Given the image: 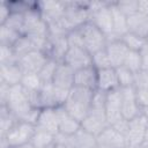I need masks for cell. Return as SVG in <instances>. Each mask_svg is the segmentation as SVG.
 <instances>
[{
	"label": "cell",
	"mask_w": 148,
	"mask_h": 148,
	"mask_svg": "<svg viewBox=\"0 0 148 148\" xmlns=\"http://www.w3.org/2000/svg\"><path fill=\"white\" fill-rule=\"evenodd\" d=\"M58 62L52 60V59H47V61L45 62V65L42 67V69L39 71L38 75L43 82V84H47V83H52L56 69H57Z\"/></svg>",
	"instance_id": "obj_34"
},
{
	"label": "cell",
	"mask_w": 148,
	"mask_h": 148,
	"mask_svg": "<svg viewBox=\"0 0 148 148\" xmlns=\"http://www.w3.org/2000/svg\"><path fill=\"white\" fill-rule=\"evenodd\" d=\"M36 131V126L22 120H18L13 128L5 135L7 142L9 143L10 148H15L25 143H29L34 133Z\"/></svg>",
	"instance_id": "obj_6"
},
{
	"label": "cell",
	"mask_w": 148,
	"mask_h": 148,
	"mask_svg": "<svg viewBox=\"0 0 148 148\" xmlns=\"http://www.w3.org/2000/svg\"><path fill=\"white\" fill-rule=\"evenodd\" d=\"M54 140H56V134L36 128L30 140V143L34 146V148H47L49 146L54 143Z\"/></svg>",
	"instance_id": "obj_27"
},
{
	"label": "cell",
	"mask_w": 148,
	"mask_h": 148,
	"mask_svg": "<svg viewBox=\"0 0 148 148\" xmlns=\"http://www.w3.org/2000/svg\"><path fill=\"white\" fill-rule=\"evenodd\" d=\"M58 126H59V119H58L57 108L42 109L36 123V128L50 132L52 134H58Z\"/></svg>",
	"instance_id": "obj_18"
},
{
	"label": "cell",
	"mask_w": 148,
	"mask_h": 148,
	"mask_svg": "<svg viewBox=\"0 0 148 148\" xmlns=\"http://www.w3.org/2000/svg\"><path fill=\"white\" fill-rule=\"evenodd\" d=\"M108 126H110V124L108 121L104 109L90 108L89 112L81 121V127L95 136L102 133Z\"/></svg>",
	"instance_id": "obj_7"
},
{
	"label": "cell",
	"mask_w": 148,
	"mask_h": 148,
	"mask_svg": "<svg viewBox=\"0 0 148 148\" xmlns=\"http://www.w3.org/2000/svg\"><path fill=\"white\" fill-rule=\"evenodd\" d=\"M15 148H34V146L29 142V143H25V145H22V146H18V147H15Z\"/></svg>",
	"instance_id": "obj_48"
},
{
	"label": "cell",
	"mask_w": 148,
	"mask_h": 148,
	"mask_svg": "<svg viewBox=\"0 0 148 148\" xmlns=\"http://www.w3.org/2000/svg\"><path fill=\"white\" fill-rule=\"evenodd\" d=\"M97 148H126V138L111 125L96 136Z\"/></svg>",
	"instance_id": "obj_12"
},
{
	"label": "cell",
	"mask_w": 148,
	"mask_h": 148,
	"mask_svg": "<svg viewBox=\"0 0 148 148\" xmlns=\"http://www.w3.org/2000/svg\"><path fill=\"white\" fill-rule=\"evenodd\" d=\"M123 43L127 46V49L130 51H136L140 52V50L146 45V43L148 42V39H145L142 37H140L139 35H135L133 32H126L123 37H121Z\"/></svg>",
	"instance_id": "obj_29"
},
{
	"label": "cell",
	"mask_w": 148,
	"mask_h": 148,
	"mask_svg": "<svg viewBox=\"0 0 148 148\" xmlns=\"http://www.w3.org/2000/svg\"><path fill=\"white\" fill-rule=\"evenodd\" d=\"M17 121L18 119L6 105H0V136H5Z\"/></svg>",
	"instance_id": "obj_26"
},
{
	"label": "cell",
	"mask_w": 148,
	"mask_h": 148,
	"mask_svg": "<svg viewBox=\"0 0 148 148\" xmlns=\"http://www.w3.org/2000/svg\"><path fill=\"white\" fill-rule=\"evenodd\" d=\"M1 25H6L15 31H17L18 34L23 35V25H24V14L21 13H12L10 16L7 18V21L1 24Z\"/></svg>",
	"instance_id": "obj_36"
},
{
	"label": "cell",
	"mask_w": 148,
	"mask_h": 148,
	"mask_svg": "<svg viewBox=\"0 0 148 148\" xmlns=\"http://www.w3.org/2000/svg\"><path fill=\"white\" fill-rule=\"evenodd\" d=\"M21 86L25 90L39 91L44 84H43L38 73H24L22 81H21Z\"/></svg>",
	"instance_id": "obj_30"
},
{
	"label": "cell",
	"mask_w": 148,
	"mask_h": 148,
	"mask_svg": "<svg viewBox=\"0 0 148 148\" xmlns=\"http://www.w3.org/2000/svg\"><path fill=\"white\" fill-rule=\"evenodd\" d=\"M57 111H58V119H59L58 133L71 136L81 128V121H79L73 116H71L62 106L57 108Z\"/></svg>",
	"instance_id": "obj_20"
},
{
	"label": "cell",
	"mask_w": 148,
	"mask_h": 148,
	"mask_svg": "<svg viewBox=\"0 0 148 148\" xmlns=\"http://www.w3.org/2000/svg\"><path fill=\"white\" fill-rule=\"evenodd\" d=\"M62 62L75 72L91 65V54L84 47H68Z\"/></svg>",
	"instance_id": "obj_11"
},
{
	"label": "cell",
	"mask_w": 148,
	"mask_h": 148,
	"mask_svg": "<svg viewBox=\"0 0 148 148\" xmlns=\"http://www.w3.org/2000/svg\"><path fill=\"white\" fill-rule=\"evenodd\" d=\"M17 57L12 46L0 45V65H8V64H16Z\"/></svg>",
	"instance_id": "obj_37"
},
{
	"label": "cell",
	"mask_w": 148,
	"mask_h": 148,
	"mask_svg": "<svg viewBox=\"0 0 148 148\" xmlns=\"http://www.w3.org/2000/svg\"><path fill=\"white\" fill-rule=\"evenodd\" d=\"M54 148H73V146L69 142V136L62 135L60 133L56 134L54 140Z\"/></svg>",
	"instance_id": "obj_42"
},
{
	"label": "cell",
	"mask_w": 148,
	"mask_h": 148,
	"mask_svg": "<svg viewBox=\"0 0 148 148\" xmlns=\"http://www.w3.org/2000/svg\"><path fill=\"white\" fill-rule=\"evenodd\" d=\"M12 47H13V50H14L16 57H17V60L20 58H22L23 56L30 53L31 51L36 50V47H35L34 43L31 42V39L25 35H21L20 38L14 43V45Z\"/></svg>",
	"instance_id": "obj_28"
},
{
	"label": "cell",
	"mask_w": 148,
	"mask_h": 148,
	"mask_svg": "<svg viewBox=\"0 0 148 148\" xmlns=\"http://www.w3.org/2000/svg\"><path fill=\"white\" fill-rule=\"evenodd\" d=\"M139 53H140L141 60H142V69H148V42L140 50Z\"/></svg>",
	"instance_id": "obj_46"
},
{
	"label": "cell",
	"mask_w": 148,
	"mask_h": 148,
	"mask_svg": "<svg viewBox=\"0 0 148 148\" xmlns=\"http://www.w3.org/2000/svg\"><path fill=\"white\" fill-rule=\"evenodd\" d=\"M47 59L49 58L43 51L35 50L20 58L17 60V64L23 71V73H39Z\"/></svg>",
	"instance_id": "obj_15"
},
{
	"label": "cell",
	"mask_w": 148,
	"mask_h": 148,
	"mask_svg": "<svg viewBox=\"0 0 148 148\" xmlns=\"http://www.w3.org/2000/svg\"><path fill=\"white\" fill-rule=\"evenodd\" d=\"M10 14H12V12H10L9 6H8V2L2 1L1 6H0V25L7 21V18L10 16Z\"/></svg>",
	"instance_id": "obj_43"
},
{
	"label": "cell",
	"mask_w": 148,
	"mask_h": 148,
	"mask_svg": "<svg viewBox=\"0 0 148 148\" xmlns=\"http://www.w3.org/2000/svg\"><path fill=\"white\" fill-rule=\"evenodd\" d=\"M9 86L0 82V105H5L8 98V94H9Z\"/></svg>",
	"instance_id": "obj_45"
},
{
	"label": "cell",
	"mask_w": 148,
	"mask_h": 148,
	"mask_svg": "<svg viewBox=\"0 0 148 148\" xmlns=\"http://www.w3.org/2000/svg\"><path fill=\"white\" fill-rule=\"evenodd\" d=\"M69 142L73 148H97L96 136L82 127L75 134L69 136Z\"/></svg>",
	"instance_id": "obj_25"
},
{
	"label": "cell",
	"mask_w": 148,
	"mask_h": 148,
	"mask_svg": "<svg viewBox=\"0 0 148 148\" xmlns=\"http://www.w3.org/2000/svg\"><path fill=\"white\" fill-rule=\"evenodd\" d=\"M24 73L18 66V64L0 65V82L8 84L9 87L21 84Z\"/></svg>",
	"instance_id": "obj_23"
},
{
	"label": "cell",
	"mask_w": 148,
	"mask_h": 148,
	"mask_svg": "<svg viewBox=\"0 0 148 148\" xmlns=\"http://www.w3.org/2000/svg\"><path fill=\"white\" fill-rule=\"evenodd\" d=\"M139 12L148 15V0H139Z\"/></svg>",
	"instance_id": "obj_47"
},
{
	"label": "cell",
	"mask_w": 148,
	"mask_h": 148,
	"mask_svg": "<svg viewBox=\"0 0 148 148\" xmlns=\"http://www.w3.org/2000/svg\"><path fill=\"white\" fill-rule=\"evenodd\" d=\"M118 88L120 87L114 67L97 71V90L109 92Z\"/></svg>",
	"instance_id": "obj_21"
},
{
	"label": "cell",
	"mask_w": 148,
	"mask_h": 148,
	"mask_svg": "<svg viewBox=\"0 0 148 148\" xmlns=\"http://www.w3.org/2000/svg\"><path fill=\"white\" fill-rule=\"evenodd\" d=\"M21 34L17 31L6 27V25H0V45H6V46H13L14 43L20 38Z\"/></svg>",
	"instance_id": "obj_35"
},
{
	"label": "cell",
	"mask_w": 148,
	"mask_h": 148,
	"mask_svg": "<svg viewBox=\"0 0 148 148\" xmlns=\"http://www.w3.org/2000/svg\"><path fill=\"white\" fill-rule=\"evenodd\" d=\"M145 142H148V128H147V135H146V140Z\"/></svg>",
	"instance_id": "obj_50"
},
{
	"label": "cell",
	"mask_w": 148,
	"mask_h": 148,
	"mask_svg": "<svg viewBox=\"0 0 148 148\" xmlns=\"http://www.w3.org/2000/svg\"><path fill=\"white\" fill-rule=\"evenodd\" d=\"M121 91V116L126 120H131L141 114L140 106L136 98L135 87L120 88Z\"/></svg>",
	"instance_id": "obj_8"
},
{
	"label": "cell",
	"mask_w": 148,
	"mask_h": 148,
	"mask_svg": "<svg viewBox=\"0 0 148 148\" xmlns=\"http://www.w3.org/2000/svg\"><path fill=\"white\" fill-rule=\"evenodd\" d=\"M94 91L95 90L74 86L71 89L69 95L66 102L64 103L62 108L75 119L82 121L91 108V99Z\"/></svg>",
	"instance_id": "obj_1"
},
{
	"label": "cell",
	"mask_w": 148,
	"mask_h": 148,
	"mask_svg": "<svg viewBox=\"0 0 148 148\" xmlns=\"http://www.w3.org/2000/svg\"><path fill=\"white\" fill-rule=\"evenodd\" d=\"M136 98L141 113L148 117V88L136 89Z\"/></svg>",
	"instance_id": "obj_40"
},
{
	"label": "cell",
	"mask_w": 148,
	"mask_h": 148,
	"mask_svg": "<svg viewBox=\"0 0 148 148\" xmlns=\"http://www.w3.org/2000/svg\"><path fill=\"white\" fill-rule=\"evenodd\" d=\"M5 105L10 110V112L18 120H23V118L30 112V110L34 109L30 105V103L25 96L24 89L21 84L13 86L9 88L8 98H7V102Z\"/></svg>",
	"instance_id": "obj_3"
},
{
	"label": "cell",
	"mask_w": 148,
	"mask_h": 148,
	"mask_svg": "<svg viewBox=\"0 0 148 148\" xmlns=\"http://www.w3.org/2000/svg\"><path fill=\"white\" fill-rule=\"evenodd\" d=\"M89 21L92 22L101 31H103L108 39L113 32V20H112V13L110 8V1H108L105 6L90 13Z\"/></svg>",
	"instance_id": "obj_10"
},
{
	"label": "cell",
	"mask_w": 148,
	"mask_h": 148,
	"mask_svg": "<svg viewBox=\"0 0 148 148\" xmlns=\"http://www.w3.org/2000/svg\"><path fill=\"white\" fill-rule=\"evenodd\" d=\"M110 8L112 13V20H113V32L108 38V42L121 39V37L128 32L127 28V16L117 7L116 1L110 2Z\"/></svg>",
	"instance_id": "obj_16"
},
{
	"label": "cell",
	"mask_w": 148,
	"mask_h": 148,
	"mask_svg": "<svg viewBox=\"0 0 148 148\" xmlns=\"http://www.w3.org/2000/svg\"><path fill=\"white\" fill-rule=\"evenodd\" d=\"M66 39L68 43L69 47H84V43H83V37L81 35L80 29H74L71 30L67 35H66Z\"/></svg>",
	"instance_id": "obj_38"
},
{
	"label": "cell",
	"mask_w": 148,
	"mask_h": 148,
	"mask_svg": "<svg viewBox=\"0 0 148 148\" xmlns=\"http://www.w3.org/2000/svg\"><path fill=\"white\" fill-rule=\"evenodd\" d=\"M128 125H130V120H126L124 118H121L120 120H118L117 123H114L113 125H111L112 127H114L119 133H121L124 136H126L127 132H128Z\"/></svg>",
	"instance_id": "obj_44"
},
{
	"label": "cell",
	"mask_w": 148,
	"mask_h": 148,
	"mask_svg": "<svg viewBox=\"0 0 148 148\" xmlns=\"http://www.w3.org/2000/svg\"><path fill=\"white\" fill-rule=\"evenodd\" d=\"M47 148H54V143H53V145H51V146H49Z\"/></svg>",
	"instance_id": "obj_51"
},
{
	"label": "cell",
	"mask_w": 148,
	"mask_h": 148,
	"mask_svg": "<svg viewBox=\"0 0 148 148\" xmlns=\"http://www.w3.org/2000/svg\"><path fill=\"white\" fill-rule=\"evenodd\" d=\"M74 86L90 90L97 89V69L90 65L74 73Z\"/></svg>",
	"instance_id": "obj_17"
},
{
	"label": "cell",
	"mask_w": 148,
	"mask_h": 148,
	"mask_svg": "<svg viewBox=\"0 0 148 148\" xmlns=\"http://www.w3.org/2000/svg\"><path fill=\"white\" fill-rule=\"evenodd\" d=\"M88 2L89 1H66V10L60 22L67 32L80 28L89 21L90 13L88 10Z\"/></svg>",
	"instance_id": "obj_2"
},
{
	"label": "cell",
	"mask_w": 148,
	"mask_h": 148,
	"mask_svg": "<svg viewBox=\"0 0 148 148\" xmlns=\"http://www.w3.org/2000/svg\"><path fill=\"white\" fill-rule=\"evenodd\" d=\"M38 9L47 24L54 23L62 18L66 10V1H38Z\"/></svg>",
	"instance_id": "obj_13"
},
{
	"label": "cell",
	"mask_w": 148,
	"mask_h": 148,
	"mask_svg": "<svg viewBox=\"0 0 148 148\" xmlns=\"http://www.w3.org/2000/svg\"><path fill=\"white\" fill-rule=\"evenodd\" d=\"M148 128V117L139 114L130 120L128 132L126 134V148H140L146 140Z\"/></svg>",
	"instance_id": "obj_5"
},
{
	"label": "cell",
	"mask_w": 148,
	"mask_h": 148,
	"mask_svg": "<svg viewBox=\"0 0 148 148\" xmlns=\"http://www.w3.org/2000/svg\"><path fill=\"white\" fill-rule=\"evenodd\" d=\"M74 71L64 62L58 64L52 84L64 90H71L74 87Z\"/></svg>",
	"instance_id": "obj_19"
},
{
	"label": "cell",
	"mask_w": 148,
	"mask_h": 148,
	"mask_svg": "<svg viewBox=\"0 0 148 148\" xmlns=\"http://www.w3.org/2000/svg\"><path fill=\"white\" fill-rule=\"evenodd\" d=\"M105 114L110 125H113L123 118L121 116V91L120 88L106 92Z\"/></svg>",
	"instance_id": "obj_14"
},
{
	"label": "cell",
	"mask_w": 148,
	"mask_h": 148,
	"mask_svg": "<svg viewBox=\"0 0 148 148\" xmlns=\"http://www.w3.org/2000/svg\"><path fill=\"white\" fill-rule=\"evenodd\" d=\"M123 65L132 71L134 74L139 73L140 71H142V60L140 53L136 51H128Z\"/></svg>",
	"instance_id": "obj_33"
},
{
	"label": "cell",
	"mask_w": 148,
	"mask_h": 148,
	"mask_svg": "<svg viewBox=\"0 0 148 148\" xmlns=\"http://www.w3.org/2000/svg\"><path fill=\"white\" fill-rule=\"evenodd\" d=\"M134 87L136 89L148 88V69H142L135 74V82Z\"/></svg>",
	"instance_id": "obj_41"
},
{
	"label": "cell",
	"mask_w": 148,
	"mask_h": 148,
	"mask_svg": "<svg viewBox=\"0 0 148 148\" xmlns=\"http://www.w3.org/2000/svg\"><path fill=\"white\" fill-rule=\"evenodd\" d=\"M116 72H117L118 82H119V87L120 88L134 87L135 74L132 71H130L127 67H125L124 65H121L119 67H116Z\"/></svg>",
	"instance_id": "obj_31"
},
{
	"label": "cell",
	"mask_w": 148,
	"mask_h": 148,
	"mask_svg": "<svg viewBox=\"0 0 148 148\" xmlns=\"http://www.w3.org/2000/svg\"><path fill=\"white\" fill-rule=\"evenodd\" d=\"M127 28L130 32L148 39V15L138 12L131 16H127Z\"/></svg>",
	"instance_id": "obj_24"
},
{
	"label": "cell",
	"mask_w": 148,
	"mask_h": 148,
	"mask_svg": "<svg viewBox=\"0 0 148 148\" xmlns=\"http://www.w3.org/2000/svg\"><path fill=\"white\" fill-rule=\"evenodd\" d=\"M117 7L126 15V16H131L135 13L139 12V0L138 1H116Z\"/></svg>",
	"instance_id": "obj_39"
},
{
	"label": "cell",
	"mask_w": 148,
	"mask_h": 148,
	"mask_svg": "<svg viewBox=\"0 0 148 148\" xmlns=\"http://www.w3.org/2000/svg\"><path fill=\"white\" fill-rule=\"evenodd\" d=\"M81 35L83 37L84 49L90 53L94 54L97 51H101L106 47L108 39L103 31H101L92 22L88 21L82 24L80 28Z\"/></svg>",
	"instance_id": "obj_4"
},
{
	"label": "cell",
	"mask_w": 148,
	"mask_h": 148,
	"mask_svg": "<svg viewBox=\"0 0 148 148\" xmlns=\"http://www.w3.org/2000/svg\"><path fill=\"white\" fill-rule=\"evenodd\" d=\"M105 50H106L108 56L110 58L111 65L114 68L116 67H119V66H121L124 64L125 58H126V56H127V53L130 51L127 49V46L123 43L121 39L108 42Z\"/></svg>",
	"instance_id": "obj_22"
},
{
	"label": "cell",
	"mask_w": 148,
	"mask_h": 148,
	"mask_svg": "<svg viewBox=\"0 0 148 148\" xmlns=\"http://www.w3.org/2000/svg\"><path fill=\"white\" fill-rule=\"evenodd\" d=\"M91 65L97 69H105V68H110L112 67L110 58L108 56V52L105 49L95 52L94 54H91Z\"/></svg>",
	"instance_id": "obj_32"
},
{
	"label": "cell",
	"mask_w": 148,
	"mask_h": 148,
	"mask_svg": "<svg viewBox=\"0 0 148 148\" xmlns=\"http://www.w3.org/2000/svg\"><path fill=\"white\" fill-rule=\"evenodd\" d=\"M68 43L66 39V36H50L47 38L46 45L43 50V52L46 54L49 59H52L57 61L58 64L64 61V58L66 56V52L68 50Z\"/></svg>",
	"instance_id": "obj_9"
},
{
	"label": "cell",
	"mask_w": 148,
	"mask_h": 148,
	"mask_svg": "<svg viewBox=\"0 0 148 148\" xmlns=\"http://www.w3.org/2000/svg\"><path fill=\"white\" fill-rule=\"evenodd\" d=\"M140 148H148V142H145Z\"/></svg>",
	"instance_id": "obj_49"
}]
</instances>
